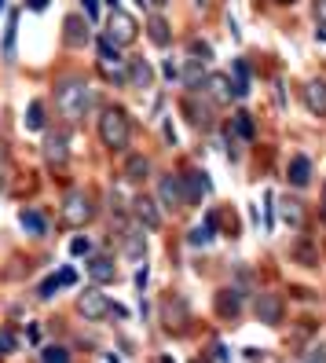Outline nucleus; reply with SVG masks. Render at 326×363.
Here are the masks:
<instances>
[{
	"instance_id": "obj_37",
	"label": "nucleus",
	"mask_w": 326,
	"mask_h": 363,
	"mask_svg": "<svg viewBox=\"0 0 326 363\" xmlns=\"http://www.w3.org/2000/svg\"><path fill=\"white\" fill-rule=\"evenodd\" d=\"M162 74H165L169 81H176V77H180V70H176V62H169V59L162 62Z\"/></svg>"
},
{
	"instance_id": "obj_1",
	"label": "nucleus",
	"mask_w": 326,
	"mask_h": 363,
	"mask_svg": "<svg viewBox=\"0 0 326 363\" xmlns=\"http://www.w3.org/2000/svg\"><path fill=\"white\" fill-rule=\"evenodd\" d=\"M99 140L111 147V151H125L128 140H133V121L121 106H106L99 114Z\"/></svg>"
},
{
	"instance_id": "obj_40",
	"label": "nucleus",
	"mask_w": 326,
	"mask_h": 363,
	"mask_svg": "<svg viewBox=\"0 0 326 363\" xmlns=\"http://www.w3.org/2000/svg\"><path fill=\"white\" fill-rule=\"evenodd\" d=\"M315 40H319V45H326V26H319V33H315Z\"/></svg>"
},
{
	"instance_id": "obj_5",
	"label": "nucleus",
	"mask_w": 326,
	"mask_h": 363,
	"mask_svg": "<svg viewBox=\"0 0 326 363\" xmlns=\"http://www.w3.org/2000/svg\"><path fill=\"white\" fill-rule=\"evenodd\" d=\"M253 312H257V319H260L264 327H279V323H282V315H286V305H282V297H279V294L264 290V294L257 297Z\"/></svg>"
},
{
	"instance_id": "obj_27",
	"label": "nucleus",
	"mask_w": 326,
	"mask_h": 363,
	"mask_svg": "<svg viewBox=\"0 0 326 363\" xmlns=\"http://www.w3.org/2000/svg\"><path fill=\"white\" fill-rule=\"evenodd\" d=\"M231 81H235V92H238V96H249V67H246V59H235Z\"/></svg>"
},
{
	"instance_id": "obj_18",
	"label": "nucleus",
	"mask_w": 326,
	"mask_h": 363,
	"mask_svg": "<svg viewBox=\"0 0 326 363\" xmlns=\"http://www.w3.org/2000/svg\"><path fill=\"white\" fill-rule=\"evenodd\" d=\"M293 261L304 264V268H315L319 264V250H315V242L308 239V235H300V239L293 242Z\"/></svg>"
},
{
	"instance_id": "obj_29",
	"label": "nucleus",
	"mask_w": 326,
	"mask_h": 363,
	"mask_svg": "<svg viewBox=\"0 0 326 363\" xmlns=\"http://www.w3.org/2000/svg\"><path fill=\"white\" fill-rule=\"evenodd\" d=\"M125 253L140 261L143 253H147V235H140V231H128V235H125Z\"/></svg>"
},
{
	"instance_id": "obj_20",
	"label": "nucleus",
	"mask_w": 326,
	"mask_h": 363,
	"mask_svg": "<svg viewBox=\"0 0 326 363\" xmlns=\"http://www.w3.org/2000/svg\"><path fill=\"white\" fill-rule=\"evenodd\" d=\"M227 133H231V140H242V143H249V140L257 136V125H253V118H249L246 111H238Z\"/></svg>"
},
{
	"instance_id": "obj_32",
	"label": "nucleus",
	"mask_w": 326,
	"mask_h": 363,
	"mask_svg": "<svg viewBox=\"0 0 326 363\" xmlns=\"http://www.w3.org/2000/svg\"><path fill=\"white\" fill-rule=\"evenodd\" d=\"M15 349H18V337H15L11 327H4V330H0V356H11Z\"/></svg>"
},
{
	"instance_id": "obj_2",
	"label": "nucleus",
	"mask_w": 326,
	"mask_h": 363,
	"mask_svg": "<svg viewBox=\"0 0 326 363\" xmlns=\"http://www.w3.org/2000/svg\"><path fill=\"white\" fill-rule=\"evenodd\" d=\"M55 96H59V106H62V114H67L70 121L84 118V114H89V106H92V89H89V84H84V81H77V77H67V81H59Z\"/></svg>"
},
{
	"instance_id": "obj_10",
	"label": "nucleus",
	"mask_w": 326,
	"mask_h": 363,
	"mask_svg": "<svg viewBox=\"0 0 326 363\" xmlns=\"http://www.w3.org/2000/svg\"><path fill=\"white\" fill-rule=\"evenodd\" d=\"M238 312H242V290H216V315L220 319H238Z\"/></svg>"
},
{
	"instance_id": "obj_3",
	"label": "nucleus",
	"mask_w": 326,
	"mask_h": 363,
	"mask_svg": "<svg viewBox=\"0 0 326 363\" xmlns=\"http://www.w3.org/2000/svg\"><path fill=\"white\" fill-rule=\"evenodd\" d=\"M77 312L84 315V319H106V315H125V308L121 305H114L106 294H99V290H81L77 294Z\"/></svg>"
},
{
	"instance_id": "obj_25",
	"label": "nucleus",
	"mask_w": 326,
	"mask_h": 363,
	"mask_svg": "<svg viewBox=\"0 0 326 363\" xmlns=\"http://www.w3.org/2000/svg\"><path fill=\"white\" fill-rule=\"evenodd\" d=\"M282 220H286L290 228H304V206L297 199H282Z\"/></svg>"
},
{
	"instance_id": "obj_11",
	"label": "nucleus",
	"mask_w": 326,
	"mask_h": 363,
	"mask_svg": "<svg viewBox=\"0 0 326 363\" xmlns=\"http://www.w3.org/2000/svg\"><path fill=\"white\" fill-rule=\"evenodd\" d=\"M74 283H77V272H74V268H62V272L48 275V279L37 286V297H40V301H48V297H55V290H62V286H74Z\"/></svg>"
},
{
	"instance_id": "obj_6",
	"label": "nucleus",
	"mask_w": 326,
	"mask_h": 363,
	"mask_svg": "<svg viewBox=\"0 0 326 363\" xmlns=\"http://www.w3.org/2000/svg\"><path fill=\"white\" fill-rule=\"evenodd\" d=\"M106 37H111L118 48H121V45H133V40H136V18L125 15L121 8L111 11V30H106Z\"/></svg>"
},
{
	"instance_id": "obj_17",
	"label": "nucleus",
	"mask_w": 326,
	"mask_h": 363,
	"mask_svg": "<svg viewBox=\"0 0 326 363\" xmlns=\"http://www.w3.org/2000/svg\"><path fill=\"white\" fill-rule=\"evenodd\" d=\"M184 187H187V206H198L202 195H209V177L206 173H184Z\"/></svg>"
},
{
	"instance_id": "obj_31",
	"label": "nucleus",
	"mask_w": 326,
	"mask_h": 363,
	"mask_svg": "<svg viewBox=\"0 0 326 363\" xmlns=\"http://www.w3.org/2000/svg\"><path fill=\"white\" fill-rule=\"evenodd\" d=\"M40 363H70V352L62 345H45L40 349Z\"/></svg>"
},
{
	"instance_id": "obj_39",
	"label": "nucleus",
	"mask_w": 326,
	"mask_h": 363,
	"mask_svg": "<svg viewBox=\"0 0 326 363\" xmlns=\"http://www.w3.org/2000/svg\"><path fill=\"white\" fill-rule=\"evenodd\" d=\"M308 363H326V349H312V356H308Z\"/></svg>"
},
{
	"instance_id": "obj_41",
	"label": "nucleus",
	"mask_w": 326,
	"mask_h": 363,
	"mask_svg": "<svg viewBox=\"0 0 326 363\" xmlns=\"http://www.w3.org/2000/svg\"><path fill=\"white\" fill-rule=\"evenodd\" d=\"M147 4H150V8H165V4H169V0H147Z\"/></svg>"
},
{
	"instance_id": "obj_23",
	"label": "nucleus",
	"mask_w": 326,
	"mask_h": 363,
	"mask_svg": "<svg viewBox=\"0 0 326 363\" xmlns=\"http://www.w3.org/2000/svg\"><path fill=\"white\" fill-rule=\"evenodd\" d=\"M184 114L191 118V125H198V129H206V125H209V106H206V103H198L194 96H187V99H184Z\"/></svg>"
},
{
	"instance_id": "obj_16",
	"label": "nucleus",
	"mask_w": 326,
	"mask_h": 363,
	"mask_svg": "<svg viewBox=\"0 0 326 363\" xmlns=\"http://www.w3.org/2000/svg\"><path fill=\"white\" fill-rule=\"evenodd\" d=\"M121 177H125L128 184L147 180V177H150V158H147V155H128V158H125V169H121Z\"/></svg>"
},
{
	"instance_id": "obj_43",
	"label": "nucleus",
	"mask_w": 326,
	"mask_h": 363,
	"mask_svg": "<svg viewBox=\"0 0 326 363\" xmlns=\"http://www.w3.org/2000/svg\"><path fill=\"white\" fill-rule=\"evenodd\" d=\"M322 217H326V184H322Z\"/></svg>"
},
{
	"instance_id": "obj_7",
	"label": "nucleus",
	"mask_w": 326,
	"mask_h": 363,
	"mask_svg": "<svg viewBox=\"0 0 326 363\" xmlns=\"http://www.w3.org/2000/svg\"><path fill=\"white\" fill-rule=\"evenodd\" d=\"M206 96L213 99V103H220V106H227V103H235V81L227 77V74H209L206 77Z\"/></svg>"
},
{
	"instance_id": "obj_4",
	"label": "nucleus",
	"mask_w": 326,
	"mask_h": 363,
	"mask_svg": "<svg viewBox=\"0 0 326 363\" xmlns=\"http://www.w3.org/2000/svg\"><path fill=\"white\" fill-rule=\"evenodd\" d=\"M92 213H96V206H92L89 191H70V195L62 199V220H67L70 228H84L92 220Z\"/></svg>"
},
{
	"instance_id": "obj_44",
	"label": "nucleus",
	"mask_w": 326,
	"mask_h": 363,
	"mask_svg": "<svg viewBox=\"0 0 326 363\" xmlns=\"http://www.w3.org/2000/svg\"><path fill=\"white\" fill-rule=\"evenodd\" d=\"M279 4H293V0H279Z\"/></svg>"
},
{
	"instance_id": "obj_26",
	"label": "nucleus",
	"mask_w": 326,
	"mask_h": 363,
	"mask_svg": "<svg viewBox=\"0 0 326 363\" xmlns=\"http://www.w3.org/2000/svg\"><path fill=\"white\" fill-rule=\"evenodd\" d=\"M147 33H150V40H154L158 48H165L169 40H172V33H169V23H165L162 15H154V18H150V23H147Z\"/></svg>"
},
{
	"instance_id": "obj_24",
	"label": "nucleus",
	"mask_w": 326,
	"mask_h": 363,
	"mask_svg": "<svg viewBox=\"0 0 326 363\" xmlns=\"http://www.w3.org/2000/svg\"><path fill=\"white\" fill-rule=\"evenodd\" d=\"M18 224H23L30 235H37V239H40V235H48V220L40 217L37 209H23V213H18Z\"/></svg>"
},
{
	"instance_id": "obj_13",
	"label": "nucleus",
	"mask_w": 326,
	"mask_h": 363,
	"mask_svg": "<svg viewBox=\"0 0 326 363\" xmlns=\"http://www.w3.org/2000/svg\"><path fill=\"white\" fill-rule=\"evenodd\" d=\"M133 213H136V220L143 224V228H162V213H158V202L154 199H147V195H140L136 202H133Z\"/></svg>"
},
{
	"instance_id": "obj_9",
	"label": "nucleus",
	"mask_w": 326,
	"mask_h": 363,
	"mask_svg": "<svg viewBox=\"0 0 326 363\" xmlns=\"http://www.w3.org/2000/svg\"><path fill=\"white\" fill-rule=\"evenodd\" d=\"M45 158H48L55 169L67 165V158H70V140H67V133H59V129L48 133V140H45Z\"/></svg>"
},
{
	"instance_id": "obj_28",
	"label": "nucleus",
	"mask_w": 326,
	"mask_h": 363,
	"mask_svg": "<svg viewBox=\"0 0 326 363\" xmlns=\"http://www.w3.org/2000/svg\"><path fill=\"white\" fill-rule=\"evenodd\" d=\"M26 129H33V133L45 129V103H40V99H33L26 106Z\"/></svg>"
},
{
	"instance_id": "obj_15",
	"label": "nucleus",
	"mask_w": 326,
	"mask_h": 363,
	"mask_svg": "<svg viewBox=\"0 0 326 363\" xmlns=\"http://www.w3.org/2000/svg\"><path fill=\"white\" fill-rule=\"evenodd\" d=\"M286 180H290L293 187H308V184H312V162L304 158V155H293L290 165H286Z\"/></svg>"
},
{
	"instance_id": "obj_35",
	"label": "nucleus",
	"mask_w": 326,
	"mask_h": 363,
	"mask_svg": "<svg viewBox=\"0 0 326 363\" xmlns=\"http://www.w3.org/2000/svg\"><path fill=\"white\" fill-rule=\"evenodd\" d=\"M81 8H84V15H89V23L99 18V0H81Z\"/></svg>"
},
{
	"instance_id": "obj_34",
	"label": "nucleus",
	"mask_w": 326,
	"mask_h": 363,
	"mask_svg": "<svg viewBox=\"0 0 326 363\" xmlns=\"http://www.w3.org/2000/svg\"><path fill=\"white\" fill-rule=\"evenodd\" d=\"M312 15L319 26H326V0H312Z\"/></svg>"
},
{
	"instance_id": "obj_8",
	"label": "nucleus",
	"mask_w": 326,
	"mask_h": 363,
	"mask_svg": "<svg viewBox=\"0 0 326 363\" xmlns=\"http://www.w3.org/2000/svg\"><path fill=\"white\" fill-rule=\"evenodd\" d=\"M158 199H162L169 209L187 206V187H184V177H162V184H158Z\"/></svg>"
},
{
	"instance_id": "obj_19",
	"label": "nucleus",
	"mask_w": 326,
	"mask_h": 363,
	"mask_svg": "<svg viewBox=\"0 0 326 363\" xmlns=\"http://www.w3.org/2000/svg\"><path fill=\"white\" fill-rule=\"evenodd\" d=\"M150 81H154V74H150L147 59H133V62H128V84H133V89H150Z\"/></svg>"
},
{
	"instance_id": "obj_12",
	"label": "nucleus",
	"mask_w": 326,
	"mask_h": 363,
	"mask_svg": "<svg viewBox=\"0 0 326 363\" xmlns=\"http://www.w3.org/2000/svg\"><path fill=\"white\" fill-rule=\"evenodd\" d=\"M304 106L315 114V118H326V81H308L304 84Z\"/></svg>"
},
{
	"instance_id": "obj_22",
	"label": "nucleus",
	"mask_w": 326,
	"mask_h": 363,
	"mask_svg": "<svg viewBox=\"0 0 326 363\" xmlns=\"http://www.w3.org/2000/svg\"><path fill=\"white\" fill-rule=\"evenodd\" d=\"M184 84L187 89H206V67H202V59H187V67L180 70Z\"/></svg>"
},
{
	"instance_id": "obj_36",
	"label": "nucleus",
	"mask_w": 326,
	"mask_h": 363,
	"mask_svg": "<svg viewBox=\"0 0 326 363\" xmlns=\"http://www.w3.org/2000/svg\"><path fill=\"white\" fill-rule=\"evenodd\" d=\"M89 250H92V246H89V239H74V242H70V253H74V257H84Z\"/></svg>"
},
{
	"instance_id": "obj_45",
	"label": "nucleus",
	"mask_w": 326,
	"mask_h": 363,
	"mask_svg": "<svg viewBox=\"0 0 326 363\" xmlns=\"http://www.w3.org/2000/svg\"><path fill=\"white\" fill-rule=\"evenodd\" d=\"M0 11H4V0H0Z\"/></svg>"
},
{
	"instance_id": "obj_42",
	"label": "nucleus",
	"mask_w": 326,
	"mask_h": 363,
	"mask_svg": "<svg viewBox=\"0 0 326 363\" xmlns=\"http://www.w3.org/2000/svg\"><path fill=\"white\" fill-rule=\"evenodd\" d=\"M154 363H176V359H172V356H158Z\"/></svg>"
},
{
	"instance_id": "obj_14",
	"label": "nucleus",
	"mask_w": 326,
	"mask_h": 363,
	"mask_svg": "<svg viewBox=\"0 0 326 363\" xmlns=\"http://www.w3.org/2000/svg\"><path fill=\"white\" fill-rule=\"evenodd\" d=\"M62 30H67L62 37H67V45H70V48H84V45H89V23H84L81 15H67Z\"/></svg>"
},
{
	"instance_id": "obj_47",
	"label": "nucleus",
	"mask_w": 326,
	"mask_h": 363,
	"mask_svg": "<svg viewBox=\"0 0 326 363\" xmlns=\"http://www.w3.org/2000/svg\"><path fill=\"white\" fill-rule=\"evenodd\" d=\"M198 4H206V0H198Z\"/></svg>"
},
{
	"instance_id": "obj_46",
	"label": "nucleus",
	"mask_w": 326,
	"mask_h": 363,
	"mask_svg": "<svg viewBox=\"0 0 326 363\" xmlns=\"http://www.w3.org/2000/svg\"><path fill=\"white\" fill-rule=\"evenodd\" d=\"M194 363H206V359H194Z\"/></svg>"
},
{
	"instance_id": "obj_38",
	"label": "nucleus",
	"mask_w": 326,
	"mask_h": 363,
	"mask_svg": "<svg viewBox=\"0 0 326 363\" xmlns=\"http://www.w3.org/2000/svg\"><path fill=\"white\" fill-rule=\"evenodd\" d=\"M48 4H52V0H26V8H30V11H45Z\"/></svg>"
},
{
	"instance_id": "obj_21",
	"label": "nucleus",
	"mask_w": 326,
	"mask_h": 363,
	"mask_svg": "<svg viewBox=\"0 0 326 363\" xmlns=\"http://www.w3.org/2000/svg\"><path fill=\"white\" fill-rule=\"evenodd\" d=\"M89 275H92L96 283H114L118 279V268H114L111 257H92L89 261Z\"/></svg>"
},
{
	"instance_id": "obj_30",
	"label": "nucleus",
	"mask_w": 326,
	"mask_h": 363,
	"mask_svg": "<svg viewBox=\"0 0 326 363\" xmlns=\"http://www.w3.org/2000/svg\"><path fill=\"white\" fill-rule=\"evenodd\" d=\"M15 30H18V11L8 15V30H4V59L15 55Z\"/></svg>"
},
{
	"instance_id": "obj_33",
	"label": "nucleus",
	"mask_w": 326,
	"mask_h": 363,
	"mask_svg": "<svg viewBox=\"0 0 326 363\" xmlns=\"http://www.w3.org/2000/svg\"><path fill=\"white\" fill-rule=\"evenodd\" d=\"M191 52H194V55H198L202 62H209V59H213V48L206 45V40H194V45H191Z\"/></svg>"
}]
</instances>
